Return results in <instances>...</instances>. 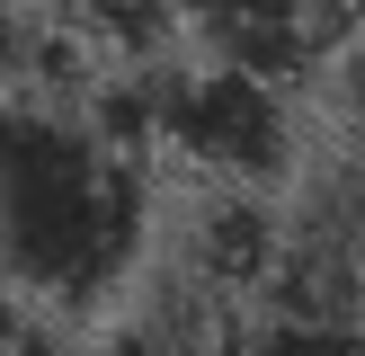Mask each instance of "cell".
Masks as SVG:
<instances>
[{
	"label": "cell",
	"instance_id": "obj_1",
	"mask_svg": "<svg viewBox=\"0 0 365 356\" xmlns=\"http://www.w3.org/2000/svg\"><path fill=\"white\" fill-rule=\"evenodd\" d=\"M143 142L71 98H0V294L45 320H89L143 276Z\"/></svg>",
	"mask_w": 365,
	"mask_h": 356
},
{
	"label": "cell",
	"instance_id": "obj_2",
	"mask_svg": "<svg viewBox=\"0 0 365 356\" xmlns=\"http://www.w3.org/2000/svg\"><path fill=\"white\" fill-rule=\"evenodd\" d=\"M125 98L134 125L125 134L143 152L178 160L196 187H285L303 169V134H294V89L259 80L232 63H125Z\"/></svg>",
	"mask_w": 365,
	"mask_h": 356
},
{
	"label": "cell",
	"instance_id": "obj_3",
	"mask_svg": "<svg viewBox=\"0 0 365 356\" xmlns=\"http://www.w3.org/2000/svg\"><path fill=\"white\" fill-rule=\"evenodd\" d=\"M356 9L339 0H170V27L196 63H232V71H259L277 89H303L330 45L348 36Z\"/></svg>",
	"mask_w": 365,
	"mask_h": 356
},
{
	"label": "cell",
	"instance_id": "obj_4",
	"mask_svg": "<svg viewBox=\"0 0 365 356\" xmlns=\"http://www.w3.org/2000/svg\"><path fill=\"white\" fill-rule=\"evenodd\" d=\"M232 356H365V312H285V303H250Z\"/></svg>",
	"mask_w": 365,
	"mask_h": 356
},
{
	"label": "cell",
	"instance_id": "obj_5",
	"mask_svg": "<svg viewBox=\"0 0 365 356\" xmlns=\"http://www.w3.org/2000/svg\"><path fill=\"white\" fill-rule=\"evenodd\" d=\"M0 356H98V347H81V338H71V320L18 312V320H0Z\"/></svg>",
	"mask_w": 365,
	"mask_h": 356
},
{
	"label": "cell",
	"instance_id": "obj_6",
	"mask_svg": "<svg viewBox=\"0 0 365 356\" xmlns=\"http://www.w3.org/2000/svg\"><path fill=\"white\" fill-rule=\"evenodd\" d=\"M339 9H365V0H339Z\"/></svg>",
	"mask_w": 365,
	"mask_h": 356
},
{
	"label": "cell",
	"instance_id": "obj_7",
	"mask_svg": "<svg viewBox=\"0 0 365 356\" xmlns=\"http://www.w3.org/2000/svg\"><path fill=\"white\" fill-rule=\"evenodd\" d=\"M356 71H365V53H356Z\"/></svg>",
	"mask_w": 365,
	"mask_h": 356
},
{
	"label": "cell",
	"instance_id": "obj_8",
	"mask_svg": "<svg viewBox=\"0 0 365 356\" xmlns=\"http://www.w3.org/2000/svg\"><path fill=\"white\" fill-rule=\"evenodd\" d=\"M0 98H9V89H0Z\"/></svg>",
	"mask_w": 365,
	"mask_h": 356
},
{
	"label": "cell",
	"instance_id": "obj_9",
	"mask_svg": "<svg viewBox=\"0 0 365 356\" xmlns=\"http://www.w3.org/2000/svg\"><path fill=\"white\" fill-rule=\"evenodd\" d=\"M0 9H9V0H0Z\"/></svg>",
	"mask_w": 365,
	"mask_h": 356
}]
</instances>
